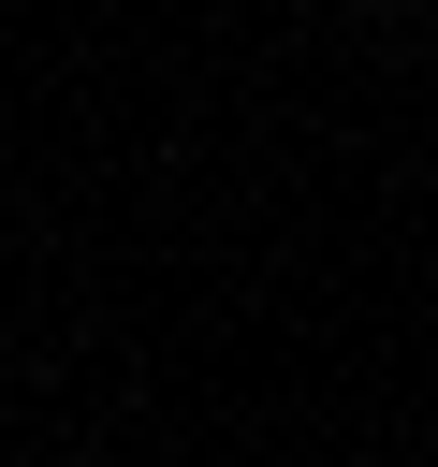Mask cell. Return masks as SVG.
<instances>
[{"label": "cell", "mask_w": 438, "mask_h": 467, "mask_svg": "<svg viewBox=\"0 0 438 467\" xmlns=\"http://www.w3.org/2000/svg\"><path fill=\"white\" fill-rule=\"evenodd\" d=\"M380 15H409V0H380Z\"/></svg>", "instance_id": "cell-1"}]
</instances>
